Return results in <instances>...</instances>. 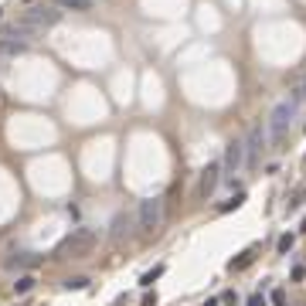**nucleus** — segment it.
Here are the masks:
<instances>
[{"label":"nucleus","mask_w":306,"mask_h":306,"mask_svg":"<svg viewBox=\"0 0 306 306\" xmlns=\"http://www.w3.org/2000/svg\"><path fill=\"white\" fill-rule=\"evenodd\" d=\"M136 225H140L143 235H153V231L163 225V201H160V197L140 201V208H136Z\"/></svg>","instance_id":"3"},{"label":"nucleus","mask_w":306,"mask_h":306,"mask_svg":"<svg viewBox=\"0 0 306 306\" xmlns=\"http://www.w3.org/2000/svg\"><path fill=\"white\" fill-rule=\"evenodd\" d=\"M34 286H38V279L27 272V276H17V283H14V293H17V296H24V293H31Z\"/></svg>","instance_id":"10"},{"label":"nucleus","mask_w":306,"mask_h":306,"mask_svg":"<svg viewBox=\"0 0 306 306\" xmlns=\"http://www.w3.org/2000/svg\"><path fill=\"white\" fill-rule=\"evenodd\" d=\"M58 10H75V14H85L92 10V0H55Z\"/></svg>","instance_id":"9"},{"label":"nucleus","mask_w":306,"mask_h":306,"mask_svg":"<svg viewBox=\"0 0 306 306\" xmlns=\"http://www.w3.org/2000/svg\"><path fill=\"white\" fill-rule=\"evenodd\" d=\"M89 286V279L85 276H75V279H65V289H85Z\"/></svg>","instance_id":"17"},{"label":"nucleus","mask_w":306,"mask_h":306,"mask_svg":"<svg viewBox=\"0 0 306 306\" xmlns=\"http://www.w3.org/2000/svg\"><path fill=\"white\" fill-rule=\"evenodd\" d=\"M242 167H245V143H242V140H231L228 147H225V163H221V170L228 173V177H235Z\"/></svg>","instance_id":"4"},{"label":"nucleus","mask_w":306,"mask_h":306,"mask_svg":"<svg viewBox=\"0 0 306 306\" xmlns=\"http://www.w3.org/2000/svg\"><path fill=\"white\" fill-rule=\"evenodd\" d=\"M27 51V41H14V38H3L0 34V58H17Z\"/></svg>","instance_id":"8"},{"label":"nucleus","mask_w":306,"mask_h":306,"mask_svg":"<svg viewBox=\"0 0 306 306\" xmlns=\"http://www.w3.org/2000/svg\"><path fill=\"white\" fill-rule=\"evenodd\" d=\"M252 255H255V252H242V259H231V272H238V269H245V266H249V262H252Z\"/></svg>","instance_id":"15"},{"label":"nucleus","mask_w":306,"mask_h":306,"mask_svg":"<svg viewBox=\"0 0 306 306\" xmlns=\"http://www.w3.org/2000/svg\"><path fill=\"white\" fill-rule=\"evenodd\" d=\"M24 17L34 20L38 27H51V24H58V20H61V10H58V7H44V3H38V7H31Z\"/></svg>","instance_id":"6"},{"label":"nucleus","mask_w":306,"mask_h":306,"mask_svg":"<svg viewBox=\"0 0 306 306\" xmlns=\"http://www.w3.org/2000/svg\"><path fill=\"white\" fill-rule=\"evenodd\" d=\"M249 306H266V296H262V293H255V296H249Z\"/></svg>","instance_id":"19"},{"label":"nucleus","mask_w":306,"mask_h":306,"mask_svg":"<svg viewBox=\"0 0 306 306\" xmlns=\"http://www.w3.org/2000/svg\"><path fill=\"white\" fill-rule=\"evenodd\" d=\"M262 147H266V130H262V123H255L249 130V140H245V163H249V167H255Z\"/></svg>","instance_id":"5"},{"label":"nucleus","mask_w":306,"mask_h":306,"mask_svg":"<svg viewBox=\"0 0 306 306\" xmlns=\"http://www.w3.org/2000/svg\"><path fill=\"white\" fill-rule=\"evenodd\" d=\"M99 245V235L92 228H72V235L61 242V255H68V259H85V255H92Z\"/></svg>","instance_id":"1"},{"label":"nucleus","mask_w":306,"mask_h":306,"mask_svg":"<svg viewBox=\"0 0 306 306\" xmlns=\"http://www.w3.org/2000/svg\"><path fill=\"white\" fill-rule=\"evenodd\" d=\"M130 231V214H116V221H113V238H123Z\"/></svg>","instance_id":"12"},{"label":"nucleus","mask_w":306,"mask_h":306,"mask_svg":"<svg viewBox=\"0 0 306 306\" xmlns=\"http://www.w3.org/2000/svg\"><path fill=\"white\" fill-rule=\"evenodd\" d=\"M143 306H156V293H153V296H147V300H143Z\"/></svg>","instance_id":"21"},{"label":"nucleus","mask_w":306,"mask_h":306,"mask_svg":"<svg viewBox=\"0 0 306 306\" xmlns=\"http://www.w3.org/2000/svg\"><path fill=\"white\" fill-rule=\"evenodd\" d=\"M293 242H296V238H293V235H283V238H279V242H276V249H279V255H286V252L293 249Z\"/></svg>","instance_id":"16"},{"label":"nucleus","mask_w":306,"mask_h":306,"mask_svg":"<svg viewBox=\"0 0 306 306\" xmlns=\"http://www.w3.org/2000/svg\"><path fill=\"white\" fill-rule=\"evenodd\" d=\"M0 72H3V58H0Z\"/></svg>","instance_id":"22"},{"label":"nucleus","mask_w":306,"mask_h":306,"mask_svg":"<svg viewBox=\"0 0 306 306\" xmlns=\"http://www.w3.org/2000/svg\"><path fill=\"white\" fill-rule=\"evenodd\" d=\"M293 99H296L300 106H303V102H306V75H303V82L296 85V92H293Z\"/></svg>","instance_id":"18"},{"label":"nucleus","mask_w":306,"mask_h":306,"mask_svg":"<svg viewBox=\"0 0 306 306\" xmlns=\"http://www.w3.org/2000/svg\"><path fill=\"white\" fill-rule=\"evenodd\" d=\"M242 204H245V191H238V194H235V197H228L225 204H218V211L225 214V211H235V208H242Z\"/></svg>","instance_id":"13"},{"label":"nucleus","mask_w":306,"mask_h":306,"mask_svg":"<svg viewBox=\"0 0 306 306\" xmlns=\"http://www.w3.org/2000/svg\"><path fill=\"white\" fill-rule=\"evenodd\" d=\"M31 262H34V259H31V252H20L17 259H7V262H3V266L10 269V272H17V269H24V266H31Z\"/></svg>","instance_id":"11"},{"label":"nucleus","mask_w":306,"mask_h":306,"mask_svg":"<svg viewBox=\"0 0 306 306\" xmlns=\"http://www.w3.org/2000/svg\"><path fill=\"white\" fill-rule=\"evenodd\" d=\"M160 276H163V266H156V269H150V272H147V276H143V279H140V286H143V289H150L153 283H156V279H160Z\"/></svg>","instance_id":"14"},{"label":"nucleus","mask_w":306,"mask_h":306,"mask_svg":"<svg viewBox=\"0 0 306 306\" xmlns=\"http://www.w3.org/2000/svg\"><path fill=\"white\" fill-rule=\"evenodd\" d=\"M303 231H306V218H303Z\"/></svg>","instance_id":"23"},{"label":"nucleus","mask_w":306,"mask_h":306,"mask_svg":"<svg viewBox=\"0 0 306 306\" xmlns=\"http://www.w3.org/2000/svg\"><path fill=\"white\" fill-rule=\"evenodd\" d=\"M272 303L283 306V303H286V293H283V289H276V293H272Z\"/></svg>","instance_id":"20"},{"label":"nucleus","mask_w":306,"mask_h":306,"mask_svg":"<svg viewBox=\"0 0 306 306\" xmlns=\"http://www.w3.org/2000/svg\"><path fill=\"white\" fill-rule=\"evenodd\" d=\"M296 109H300V102H296V99H286V102H279V106L272 109V116H269V126H266V133L272 136V143H283V140H286L289 119L296 116Z\"/></svg>","instance_id":"2"},{"label":"nucleus","mask_w":306,"mask_h":306,"mask_svg":"<svg viewBox=\"0 0 306 306\" xmlns=\"http://www.w3.org/2000/svg\"><path fill=\"white\" fill-rule=\"evenodd\" d=\"M221 184V163L214 160V163H208L204 170H201V184H197V191H201V197H208L214 187Z\"/></svg>","instance_id":"7"}]
</instances>
